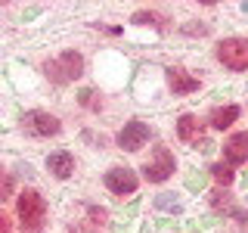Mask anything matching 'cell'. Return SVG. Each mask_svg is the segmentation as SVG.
Listing matches in <instances>:
<instances>
[{"instance_id": "8fae6325", "label": "cell", "mask_w": 248, "mask_h": 233, "mask_svg": "<svg viewBox=\"0 0 248 233\" xmlns=\"http://www.w3.org/2000/svg\"><path fill=\"white\" fill-rule=\"evenodd\" d=\"M177 137L183 140V143H199L202 140V124H199V118L196 115H180L177 118Z\"/></svg>"}, {"instance_id": "52a82bcc", "label": "cell", "mask_w": 248, "mask_h": 233, "mask_svg": "<svg viewBox=\"0 0 248 233\" xmlns=\"http://www.w3.org/2000/svg\"><path fill=\"white\" fill-rule=\"evenodd\" d=\"M149 137H152L149 124L134 118V121H127L118 131V146H121V150H127V152H137V150H143V143H149Z\"/></svg>"}, {"instance_id": "5bb4252c", "label": "cell", "mask_w": 248, "mask_h": 233, "mask_svg": "<svg viewBox=\"0 0 248 233\" xmlns=\"http://www.w3.org/2000/svg\"><path fill=\"white\" fill-rule=\"evenodd\" d=\"M161 16H155V13H143V10H140V13H134V22H137V25H149V22H152V25H161Z\"/></svg>"}, {"instance_id": "9c48e42d", "label": "cell", "mask_w": 248, "mask_h": 233, "mask_svg": "<svg viewBox=\"0 0 248 233\" xmlns=\"http://www.w3.org/2000/svg\"><path fill=\"white\" fill-rule=\"evenodd\" d=\"M168 84H170V90H174L177 97H186V93L199 90V78H192L186 68H177V66L168 68Z\"/></svg>"}, {"instance_id": "2e32d148", "label": "cell", "mask_w": 248, "mask_h": 233, "mask_svg": "<svg viewBox=\"0 0 248 233\" xmlns=\"http://www.w3.org/2000/svg\"><path fill=\"white\" fill-rule=\"evenodd\" d=\"M10 227H13L10 215H6V212H0V233H10Z\"/></svg>"}, {"instance_id": "5b68a950", "label": "cell", "mask_w": 248, "mask_h": 233, "mask_svg": "<svg viewBox=\"0 0 248 233\" xmlns=\"http://www.w3.org/2000/svg\"><path fill=\"white\" fill-rule=\"evenodd\" d=\"M137 186H140V177H137L134 168L115 165V168L106 171V190L112 193V196L124 199V196H130V193H137Z\"/></svg>"}, {"instance_id": "8992f818", "label": "cell", "mask_w": 248, "mask_h": 233, "mask_svg": "<svg viewBox=\"0 0 248 233\" xmlns=\"http://www.w3.org/2000/svg\"><path fill=\"white\" fill-rule=\"evenodd\" d=\"M59 118L53 112H44V109H31V112L22 115V131L31 137H53L59 134Z\"/></svg>"}, {"instance_id": "9a60e30c", "label": "cell", "mask_w": 248, "mask_h": 233, "mask_svg": "<svg viewBox=\"0 0 248 233\" xmlns=\"http://www.w3.org/2000/svg\"><path fill=\"white\" fill-rule=\"evenodd\" d=\"M106 217H108L106 208H90V221L93 224H106Z\"/></svg>"}, {"instance_id": "e0dca14e", "label": "cell", "mask_w": 248, "mask_h": 233, "mask_svg": "<svg viewBox=\"0 0 248 233\" xmlns=\"http://www.w3.org/2000/svg\"><path fill=\"white\" fill-rule=\"evenodd\" d=\"M0 177H3V168H0Z\"/></svg>"}, {"instance_id": "30bf717a", "label": "cell", "mask_w": 248, "mask_h": 233, "mask_svg": "<svg viewBox=\"0 0 248 233\" xmlns=\"http://www.w3.org/2000/svg\"><path fill=\"white\" fill-rule=\"evenodd\" d=\"M46 168H50V174H56L59 181H65V177L75 174V155L72 152H50L46 155Z\"/></svg>"}, {"instance_id": "6da1fadb", "label": "cell", "mask_w": 248, "mask_h": 233, "mask_svg": "<svg viewBox=\"0 0 248 233\" xmlns=\"http://www.w3.org/2000/svg\"><path fill=\"white\" fill-rule=\"evenodd\" d=\"M16 212H19V224L25 233H41L44 221H46V199L37 190H22L19 202H16Z\"/></svg>"}, {"instance_id": "4fadbf2b", "label": "cell", "mask_w": 248, "mask_h": 233, "mask_svg": "<svg viewBox=\"0 0 248 233\" xmlns=\"http://www.w3.org/2000/svg\"><path fill=\"white\" fill-rule=\"evenodd\" d=\"M211 174H214V181L220 183V186H230V183H232V177H236V171L227 168L223 162H217V165H211Z\"/></svg>"}, {"instance_id": "ba28073f", "label": "cell", "mask_w": 248, "mask_h": 233, "mask_svg": "<svg viewBox=\"0 0 248 233\" xmlns=\"http://www.w3.org/2000/svg\"><path fill=\"white\" fill-rule=\"evenodd\" d=\"M223 159H227L230 165L248 162V131H239V134H232L227 143H223Z\"/></svg>"}, {"instance_id": "3957f363", "label": "cell", "mask_w": 248, "mask_h": 233, "mask_svg": "<svg viewBox=\"0 0 248 233\" xmlns=\"http://www.w3.org/2000/svg\"><path fill=\"white\" fill-rule=\"evenodd\" d=\"M174 168H177V159H174V152L168 150V146H155L152 155H149V162L143 165V177L149 183H165L170 174H174Z\"/></svg>"}, {"instance_id": "7c38bea8", "label": "cell", "mask_w": 248, "mask_h": 233, "mask_svg": "<svg viewBox=\"0 0 248 233\" xmlns=\"http://www.w3.org/2000/svg\"><path fill=\"white\" fill-rule=\"evenodd\" d=\"M236 118H239V106H220V109L211 112V128L223 131V128H230Z\"/></svg>"}, {"instance_id": "7a4b0ae2", "label": "cell", "mask_w": 248, "mask_h": 233, "mask_svg": "<svg viewBox=\"0 0 248 233\" xmlns=\"http://www.w3.org/2000/svg\"><path fill=\"white\" fill-rule=\"evenodd\" d=\"M44 72H46V78H50L53 84H72L84 72V56L75 53V50H65V53H59L56 59L46 62Z\"/></svg>"}, {"instance_id": "277c9868", "label": "cell", "mask_w": 248, "mask_h": 233, "mask_svg": "<svg viewBox=\"0 0 248 233\" xmlns=\"http://www.w3.org/2000/svg\"><path fill=\"white\" fill-rule=\"evenodd\" d=\"M217 59L232 72H245L248 68V37H227L217 44Z\"/></svg>"}]
</instances>
